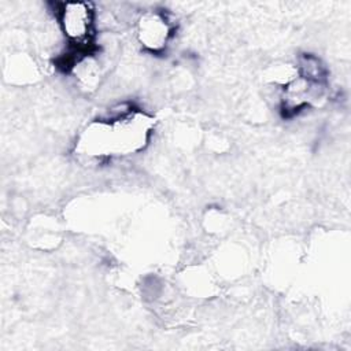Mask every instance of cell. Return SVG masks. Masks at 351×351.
I'll use <instances>...</instances> for the list:
<instances>
[{"label":"cell","mask_w":351,"mask_h":351,"mask_svg":"<svg viewBox=\"0 0 351 351\" xmlns=\"http://www.w3.org/2000/svg\"><path fill=\"white\" fill-rule=\"evenodd\" d=\"M112 126L115 155H129L141 151L152 132V118L133 110L118 121H108Z\"/></svg>","instance_id":"1"},{"label":"cell","mask_w":351,"mask_h":351,"mask_svg":"<svg viewBox=\"0 0 351 351\" xmlns=\"http://www.w3.org/2000/svg\"><path fill=\"white\" fill-rule=\"evenodd\" d=\"M173 34V26L169 19L156 11H149L141 15L137 23V40L151 52L165 49Z\"/></svg>","instance_id":"4"},{"label":"cell","mask_w":351,"mask_h":351,"mask_svg":"<svg viewBox=\"0 0 351 351\" xmlns=\"http://www.w3.org/2000/svg\"><path fill=\"white\" fill-rule=\"evenodd\" d=\"M77 151L89 158L115 155L111 122L99 119L88 125L77 141Z\"/></svg>","instance_id":"3"},{"label":"cell","mask_w":351,"mask_h":351,"mask_svg":"<svg viewBox=\"0 0 351 351\" xmlns=\"http://www.w3.org/2000/svg\"><path fill=\"white\" fill-rule=\"evenodd\" d=\"M299 77L314 85H322L326 70L321 60L314 55H303L299 59Z\"/></svg>","instance_id":"5"},{"label":"cell","mask_w":351,"mask_h":351,"mask_svg":"<svg viewBox=\"0 0 351 351\" xmlns=\"http://www.w3.org/2000/svg\"><path fill=\"white\" fill-rule=\"evenodd\" d=\"M59 23L71 44L84 51L92 43L95 33V11L89 3L73 1L62 4Z\"/></svg>","instance_id":"2"}]
</instances>
